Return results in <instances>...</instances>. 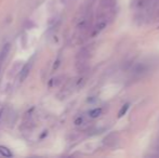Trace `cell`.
Listing matches in <instances>:
<instances>
[{"label":"cell","mask_w":159,"mask_h":158,"mask_svg":"<svg viewBox=\"0 0 159 158\" xmlns=\"http://www.w3.org/2000/svg\"><path fill=\"white\" fill-rule=\"evenodd\" d=\"M30 68H32V64H30V63H27L25 66H24L23 70H22L21 73H20V81L23 82L24 80L27 78V76L30 75Z\"/></svg>","instance_id":"2"},{"label":"cell","mask_w":159,"mask_h":158,"mask_svg":"<svg viewBox=\"0 0 159 158\" xmlns=\"http://www.w3.org/2000/svg\"><path fill=\"white\" fill-rule=\"evenodd\" d=\"M129 106H130V105L127 103V104H125V105L122 106L121 108H120L119 113H118V117H119V118H120V117H122L125 114H126V113H127V111L129 110Z\"/></svg>","instance_id":"6"},{"label":"cell","mask_w":159,"mask_h":158,"mask_svg":"<svg viewBox=\"0 0 159 158\" xmlns=\"http://www.w3.org/2000/svg\"><path fill=\"white\" fill-rule=\"evenodd\" d=\"M57 66H60V61H59V60H57V62H55V64H54V66H53V70H57Z\"/></svg>","instance_id":"8"},{"label":"cell","mask_w":159,"mask_h":158,"mask_svg":"<svg viewBox=\"0 0 159 158\" xmlns=\"http://www.w3.org/2000/svg\"><path fill=\"white\" fill-rule=\"evenodd\" d=\"M118 141H119V138H118V134L117 133H111V134H108L107 137H105L104 139V144H106L107 146H111V147H113V146L117 145Z\"/></svg>","instance_id":"1"},{"label":"cell","mask_w":159,"mask_h":158,"mask_svg":"<svg viewBox=\"0 0 159 158\" xmlns=\"http://www.w3.org/2000/svg\"><path fill=\"white\" fill-rule=\"evenodd\" d=\"M101 114H102V110H101V108H94V110H91L90 112H89V116H90L91 118H96V117H98Z\"/></svg>","instance_id":"5"},{"label":"cell","mask_w":159,"mask_h":158,"mask_svg":"<svg viewBox=\"0 0 159 158\" xmlns=\"http://www.w3.org/2000/svg\"><path fill=\"white\" fill-rule=\"evenodd\" d=\"M10 48H11L10 43H7V44H4V47L2 48V50L0 51V65H1L2 62L6 60L7 55L9 54V52H10Z\"/></svg>","instance_id":"3"},{"label":"cell","mask_w":159,"mask_h":158,"mask_svg":"<svg viewBox=\"0 0 159 158\" xmlns=\"http://www.w3.org/2000/svg\"><path fill=\"white\" fill-rule=\"evenodd\" d=\"M0 154L4 157H12V153L10 152V150L1 145H0Z\"/></svg>","instance_id":"4"},{"label":"cell","mask_w":159,"mask_h":158,"mask_svg":"<svg viewBox=\"0 0 159 158\" xmlns=\"http://www.w3.org/2000/svg\"><path fill=\"white\" fill-rule=\"evenodd\" d=\"M82 121H84V119L81 118V117H79V118H77L75 120V124H77V126H80V124H82Z\"/></svg>","instance_id":"7"}]
</instances>
